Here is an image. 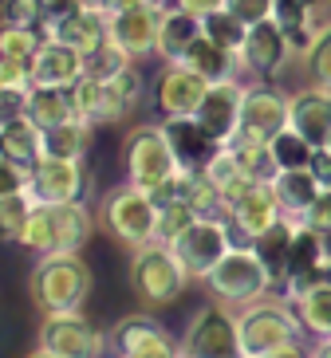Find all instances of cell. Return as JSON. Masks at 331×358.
<instances>
[{
    "label": "cell",
    "mask_w": 331,
    "mask_h": 358,
    "mask_svg": "<svg viewBox=\"0 0 331 358\" xmlns=\"http://www.w3.org/2000/svg\"><path fill=\"white\" fill-rule=\"evenodd\" d=\"M304 71H308V83L331 91V16L316 32V40L308 43V52H304Z\"/></svg>",
    "instance_id": "8d00e7d4"
},
{
    "label": "cell",
    "mask_w": 331,
    "mask_h": 358,
    "mask_svg": "<svg viewBox=\"0 0 331 358\" xmlns=\"http://www.w3.org/2000/svg\"><path fill=\"white\" fill-rule=\"evenodd\" d=\"M300 224H308V229L331 236V189H320V197L308 205V213L300 217Z\"/></svg>",
    "instance_id": "7dc6e473"
},
{
    "label": "cell",
    "mask_w": 331,
    "mask_h": 358,
    "mask_svg": "<svg viewBox=\"0 0 331 358\" xmlns=\"http://www.w3.org/2000/svg\"><path fill=\"white\" fill-rule=\"evenodd\" d=\"M28 295L43 315L83 311L91 295V268L83 252H43L28 275Z\"/></svg>",
    "instance_id": "6da1fadb"
},
{
    "label": "cell",
    "mask_w": 331,
    "mask_h": 358,
    "mask_svg": "<svg viewBox=\"0 0 331 358\" xmlns=\"http://www.w3.org/2000/svg\"><path fill=\"white\" fill-rule=\"evenodd\" d=\"M162 134H166L174 158H178V166H182L185 173H202L225 146V142H217L197 118H162Z\"/></svg>",
    "instance_id": "e0dca14e"
},
{
    "label": "cell",
    "mask_w": 331,
    "mask_h": 358,
    "mask_svg": "<svg viewBox=\"0 0 331 358\" xmlns=\"http://www.w3.org/2000/svg\"><path fill=\"white\" fill-rule=\"evenodd\" d=\"M111 335H115L118 358H178L182 355V338H174L150 311L118 319Z\"/></svg>",
    "instance_id": "7c38bea8"
},
{
    "label": "cell",
    "mask_w": 331,
    "mask_h": 358,
    "mask_svg": "<svg viewBox=\"0 0 331 358\" xmlns=\"http://www.w3.org/2000/svg\"><path fill=\"white\" fill-rule=\"evenodd\" d=\"M158 4H162V8H166V0H158Z\"/></svg>",
    "instance_id": "e7e4bbea"
},
{
    "label": "cell",
    "mask_w": 331,
    "mask_h": 358,
    "mask_svg": "<svg viewBox=\"0 0 331 358\" xmlns=\"http://www.w3.org/2000/svg\"><path fill=\"white\" fill-rule=\"evenodd\" d=\"M237 55H241V67H245L248 75L272 79V75H280L284 67H288V59L296 55V48H292L288 32L268 16V20H260V24H248L245 43H241Z\"/></svg>",
    "instance_id": "30bf717a"
},
{
    "label": "cell",
    "mask_w": 331,
    "mask_h": 358,
    "mask_svg": "<svg viewBox=\"0 0 331 358\" xmlns=\"http://www.w3.org/2000/svg\"><path fill=\"white\" fill-rule=\"evenodd\" d=\"M288 127L300 138H308L316 150L328 146V138H331V91L328 87L308 83L304 91L288 95Z\"/></svg>",
    "instance_id": "d6986e66"
},
{
    "label": "cell",
    "mask_w": 331,
    "mask_h": 358,
    "mask_svg": "<svg viewBox=\"0 0 331 358\" xmlns=\"http://www.w3.org/2000/svg\"><path fill=\"white\" fill-rule=\"evenodd\" d=\"M296 224L300 221H292V217H280V221L268 224L260 236H253V252H257L260 264L272 272L276 287L284 284V272H288V252H292V241H296Z\"/></svg>",
    "instance_id": "f1b7e54d"
},
{
    "label": "cell",
    "mask_w": 331,
    "mask_h": 358,
    "mask_svg": "<svg viewBox=\"0 0 331 358\" xmlns=\"http://www.w3.org/2000/svg\"><path fill=\"white\" fill-rule=\"evenodd\" d=\"M8 24V0H0V28Z\"/></svg>",
    "instance_id": "91938a15"
},
{
    "label": "cell",
    "mask_w": 331,
    "mask_h": 358,
    "mask_svg": "<svg viewBox=\"0 0 331 358\" xmlns=\"http://www.w3.org/2000/svg\"><path fill=\"white\" fill-rule=\"evenodd\" d=\"M311 358H331V335H323V338L311 343Z\"/></svg>",
    "instance_id": "11a10c76"
},
{
    "label": "cell",
    "mask_w": 331,
    "mask_h": 358,
    "mask_svg": "<svg viewBox=\"0 0 331 358\" xmlns=\"http://www.w3.org/2000/svg\"><path fill=\"white\" fill-rule=\"evenodd\" d=\"M28 189V169L8 162L0 154V197H8V193H24Z\"/></svg>",
    "instance_id": "f907efd6"
},
{
    "label": "cell",
    "mask_w": 331,
    "mask_h": 358,
    "mask_svg": "<svg viewBox=\"0 0 331 358\" xmlns=\"http://www.w3.org/2000/svg\"><path fill=\"white\" fill-rule=\"evenodd\" d=\"M182 350L190 358H248L241 347V327L229 303H205L197 315L190 319L182 335Z\"/></svg>",
    "instance_id": "52a82bcc"
},
{
    "label": "cell",
    "mask_w": 331,
    "mask_h": 358,
    "mask_svg": "<svg viewBox=\"0 0 331 358\" xmlns=\"http://www.w3.org/2000/svg\"><path fill=\"white\" fill-rule=\"evenodd\" d=\"M182 8V12H190V16H209V12H217V8H225V0H166V8Z\"/></svg>",
    "instance_id": "f5cc1de1"
},
{
    "label": "cell",
    "mask_w": 331,
    "mask_h": 358,
    "mask_svg": "<svg viewBox=\"0 0 331 358\" xmlns=\"http://www.w3.org/2000/svg\"><path fill=\"white\" fill-rule=\"evenodd\" d=\"M193 221H197V217H193V209L185 205V201L166 205V209H158V229H154V241H158V244H174Z\"/></svg>",
    "instance_id": "7bdbcfd3"
},
{
    "label": "cell",
    "mask_w": 331,
    "mask_h": 358,
    "mask_svg": "<svg viewBox=\"0 0 331 358\" xmlns=\"http://www.w3.org/2000/svg\"><path fill=\"white\" fill-rule=\"evenodd\" d=\"M323 280H328V284H331V260H328V268H323Z\"/></svg>",
    "instance_id": "94428289"
},
{
    "label": "cell",
    "mask_w": 331,
    "mask_h": 358,
    "mask_svg": "<svg viewBox=\"0 0 331 358\" xmlns=\"http://www.w3.org/2000/svg\"><path fill=\"white\" fill-rule=\"evenodd\" d=\"M28 115V91H16V87H0V127L12 122V118Z\"/></svg>",
    "instance_id": "681fc988"
},
{
    "label": "cell",
    "mask_w": 331,
    "mask_h": 358,
    "mask_svg": "<svg viewBox=\"0 0 331 358\" xmlns=\"http://www.w3.org/2000/svg\"><path fill=\"white\" fill-rule=\"evenodd\" d=\"M280 130H288V95L276 91V87H248L245 106H241V127H237L233 138H241V142H272Z\"/></svg>",
    "instance_id": "4fadbf2b"
},
{
    "label": "cell",
    "mask_w": 331,
    "mask_h": 358,
    "mask_svg": "<svg viewBox=\"0 0 331 358\" xmlns=\"http://www.w3.org/2000/svg\"><path fill=\"white\" fill-rule=\"evenodd\" d=\"M52 221H55V252H83L99 229V217L87 209V201L55 205Z\"/></svg>",
    "instance_id": "d4e9b609"
},
{
    "label": "cell",
    "mask_w": 331,
    "mask_h": 358,
    "mask_svg": "<svg viewBox=\"0 0 331 358\" xmlns=\"http://www.w3.org/2000/svg\"><path fill=\"white\" fill-rule=\"evenodd\" d=\"M158 24H162V4L107 12V40L118 43L130 59H142V55L158 52Z\"/></svg>",
    "instance_id": "9a60e30c"
},
{
    "label": "cell",
    "mask_w": 331,
    "mask_h": 358,
    "mask_svg": "<svg viewBox=\"0 0 331 358\" xmlns=\"http://www.w3.org/2000/svg\"><path fill=\"white\" fill-rule=\"evenodd\" d=\"M272 154H276V166L280 169H308L311 154H316V146H311L308 138H300L296 130H280L276 138H272Z\"/></svg>",
    "instance_id": "f35d334b"
},
{
    "label": "cell",
    "mask_w": 331,
    "mask_h": 358,
    "mask_svg": "<svg viewBox=\"0 0 331 358\" xmlns=\"http://www.w3.org/2000/svg\"><path fill=\"white\" fill-rule=\"evenodd\" d=\"M48 36L36 28H20V24H4L0 28V55H16V59H36Z\"/></svg>",
    "instance_id": "60d3db41"
},
{
    "label": "cell",
    "mask_w": 331,
    "mask_h": 358,
    "mask_svg": "<svg viewBox=\"0 0 331 358\" xmlns=\"http://www.w3.org/2000/svg\"><path fill=\"white\" fill-rule=\"evenodd\" d=\"M122 173H127L130 185H139L146 193H154L174 173H182L170 142L162 134V122H142L122 138Z\"/></svg>",
    "instance_id": "277c9868"
},
{
    "label": "cell",
    "mask_w": 331,
    "mask_h": 358,
    "mask_svg": "<svg viewBox=\"0 0 331 358\" xmlns=\"http://www.w3.org/2000/svg\"><path fill=\"white\" fill-rule=\"evenodd\" d=\"M83 75H87V55L79 48H71V43L55 40V36L43 40V48L32 59V79L43 87H71Z\"/></svg>",
    "instance_id": "ffe728a7"
},
{
    "label": "cell",
    "mask_w": 331,
    "mask_h": 358,
    "mask_svg": "<svg viewBox=\"0 0 331 358\" xmlns=\"http://www.w3.org/2000/svg\"><path fill=\"white\" fill-rule=\"evenodd\" d=\"M178 64L193 67V71L202 75V79H209V83H225V79H241V55L233 52V48H221L217 40H209V36H197V40L185 48V55L178 59Z\"/></svg>",
    "instance_id": "7402d4cb"
},
{
    "label": "cell",
    "mask_w": 331,
    "mask_h": 358,
    "mask_svg": "<svg viewBox=\"0 0 331 358\" xmlns=\"http://www.w3.org/2000/svg\"><path fill=\"white\" fill-rule=\"evenodd\" d=\"M272 4L276 0H225V8L233 12L237 20H245V24H260L272 16Z\"/></svg>",
    "instance_id": "c3c4849f"
},
{
    "label": "cell",
    "mask_w": 331,
    "mask_h": 358,
    "mask_svg": "<svg viewBox=\"0 0 331 358\" xmlns=\"http://www.w3.org/2000/svg\"><path fill=\"white\" fill-rule=\"evenodd\" d=\"M67 91H71L75 118H87L91 127H95V122H118V118L130 115V106L111 91L107 79H91V75H83V79L71 83Z\"/></svg>",
    "instance_id": "44dd1931"
},
{
    "label": "cell",
    "mask_w": 331,
    "mask_h": 358,
    "mask_svg": "<svg viewBox=\"0 0 331 358\" xmlns=\"http://www.w3.org/2000/svg\"><path fill=\"white\" fill-rule=\"evenodd\" d=\"M40 347L59 358H103L107 338L95 323H87L83 311H67V315H43Z\"/></svg>",
    "instance_id": "ba28073f"
},
{
    "label": "cell",
    "mask_w": 331,
    "mask_h": 358,
    "mask_svg": "<svg viewBox=\"0 0 331 358\" xmlns=\"http://www.w3.org/2000/svg\"><path fill=\"white\" fill-rule=\"evenodd\" d=\"M237 327H241V347H245L248 358H265L268 350L284 347L292 338H304V327L292 315L288 299H257V303L241 307L237 315Z\"/></svg>",
    "instance_id": "8992f818"
},
{
    "label": "cell",
    "mask_w": 331,
    "mask_h": 358,
    "mask_svg": "<svg viewBox=\"0 0 331 358\" xmlns=\"http://www.w3.org/2000/svg\"><path fill=\"white\" fill-rule=\"evenodd\" d=\"M280 217H288V213L280 209V197H276V189H272V181H257V185L229 209V221H237L248 236H260V232H265L268 224H276Z\"/></svg>",
    "instance_id": "603a6c76"
},
{
    "label": "cell",
    "mask_w": 331,
    "mask_h": 358,
    "mask_svg": "<svg viewBox=\"0 0 331 358\" xmlns=\"http://www.w3.org/2000/svg\"><path fill=\"white\" fill-rule=\"evenodd\" d=\"M20 244L28 248V252H55V221H52V209L48 205H36L32 217H28V224H24V236Z\"/></svg>",
    "instance_id": "ab89813d"
},
{
    "label": "cell",
    "mask_w": 331,
    "mask_h": 358,
    "mask_svg": "<svg viewBox=\"0 0 331 358\" xmlns=\"http://www.w3.org/2000/svg\"><path fill=\"white\" fill-rule=\"evenodd\" d=\"M0 87H16V91H32V59H16V55H0Z\"/></svg>",
    "instance_id": "bcb514c9"
},
{
    "label": "cell",
    "mask_w": 331,
    "mask_h": 358,
    "mask_svg": "<svg viewBox=\"0 0 331 358\" xmlns=\"http://www.w3.org/2000/svg\"><path fill=\"white\" fill-rule=\"evenodd\" d=\"M185 284H190V272L182 268V260L174 256L170 244H142L130 256V292L146 311H158V307H170L182 299Z\"/></svg>",
    "instance_id": "7a4b0ae2"
},
{
    "label": "cell",
    "mask_w": 331,
    "mask_h": 358,
    "mask_svg": "<svg viewBox=\"0 0 331 358\" xmlns=\"http://www.w3.org/2000/svg\"><path fill=\"white\" fill-rule=\"evenodd\" d=\"M308 169H311V178L320 181V189H331V150L328 146H320L316 154H311Z\"/></svg>",
    "instance_id": "816d5d0a"
},
{
    "label": "cell",
    "mask_w": 331,
    "mask_h": 358,
    "mask_svg": "<svg viewBox=\"0 0 331 358\" xmlns=\"http://www.w3.org/2000/svg\"><path fill=\"white\" fill-rule=\"evenodd\" d=\"M170 248H174V256L182 260V268L190 272V280H202L205 284L209 272L225 260V252H229L233 244H229L225 221H193Z\"/></svg>",
    "instance_id": "9c48e42d"
},
{
    "label": "cell",
    "mask_w": 331,
    "mask_h": 358,
    "mask_svg": "<svg viewBox=\"0 0 331 358\" xmlns=\"http://www.w3.org/2000/svg\"><path fill=\"white\" fill-rule=\"evenodd\" d=\"M28 118H32L40 130H52V127H64L75 118V106H71V91L67 87H43L36 83L28 91Z\"/></svg>",
    "instance_id": "4dcf8cb0"
},
{
    "label": "cell",
    "mask_w": 331,
    "mask_h": 358,
    "mask_svg": "<svg viewBox=\"0 0 331 358\" xmlns=\"http://www.w3.org/2000/svg\"><path fill=\"white\" fill-rule=\"evenodd\" d=\"M185 205L193 209L197 221H229V205H225L221 189H217L205 173H193L190 193H185Z\"/></svg>",
    "instance_id": "e575fe53"
},
{
    "label": "cell",
    "mask_w": 331,
    "mask_h": 358,
    "mask_svg": "<svg viewBox=\"0 0 331 358\" xmlns=\"http://www.w3.org/2000/svg\"><path fill=\"white\" fill-rule=\"evenodd\" d=\"M107 83H111V91H115V95L130 106V110H139L142 95H146V79L139 75V67H134V64L122 67V71H118L115 79H107Z\"/></svg>",
    "instance_id": "f6af8a7d"
},
{
    "label": "cell",
    "mask_w": 331,
    "mask_h": 358,
    "mask_svg": "<svg viewBox=\"0 0 331 358\" xmlns=\"http://www.w3.org/2000/svg\"><path fill=\"white\" fill-rule=\"evenodd\" d=\"M225 146L237 154L248 181H276L280 166H276V154H272V142H241V138H233Z\"/></svg>",
    "instance_id": "836d02e7"
},
{
    "label": "cell",
    "mask_w": 331,
    "mask_h": 358,
    "mask_svg": "<svg viewBox=\"0 0 331 358\" xmlns=\"http://www.w3.org/2000/svg\"><path fill=\"white\" fill-rule=\"evenodd\" d=\"M202 36V16H190V12L182 8H162V24H158V52L166 64H178L185 55V48H190L193 40Z\"/></svg>",
    "instance_id": "83f0119b"
},
{
    "label": "cell",
    "mask_w": 331,
    "mask_h": 358,
    "mask_svg": "<svg viewBox=\"0 0 331 358\" xmlns=\"http://www.w3.org/2000/svg\"><path fill=\"white\" fill-rule=\"evenodd\" d=\"M205 287L213 292V299H221L229 307H248L257 299H268L276 280H272V272L260 264V256L253 248H229L225 260L209 272Z\"/></svg>",
    "instance_id": "5b68a950"
},
{
    "label": "cell",
    "mask_w": 331,
    "mask_h": 358,
    "mask_svg": "<svg viewBox=\"0 0 331 358\" xmlns=\"http://www.w3.org/2000/svg\"><path fill=\"white\" fill-rule=\"evenodd\" d=\"M139 4H158V0H111L107 12H122V8H139Z\"/></svg>",
    "instance_id": "9f6ffc18"
},
{
    "label": "cell",
    "mask_w": 331,
    "mask_h": 358,
    "mask_svg": "<svg viewBox=\"0 0 331 358\" xmlns=\"http://www.w3.org/2000/svg\"><path fill=\"white\" fill-rule=\"evenodd\" d=\"M265 358H311V347L304 343V338H292V343H284V347L268 350Z\"/></svg>",
    "instance_id": "db71d44e"
},
{
    "label": "cell",
    "mask_w": 331,
    "mask_h": 358,
    "mask_svg": "<svg viewBox=\"0 0 331 358\" xmlns=\"http://www.w3.org/2000/svg\"><path fill=\"white\" fill-rule=\"evenodd\" d=\"M99 224L115 236L118 244H127L130 252L142 244H154V229H158V205L146 189L139 185H118L103 197L99 205Z\"/></svg>",
    "instance_id": "3957f363"
},
{
    "label": "cell",
    "mask_w": 331,
    "mask_h": 358,
    "mask_svg": "<svg viewBox=\"0 0 331 358\" xmlns=\"http://www.w3.org/2000/svg\"><path fill=\"white\" fill-rule=\"evenodd\" d=\"M245 32H248V24H245V20H237L229 8H217V12H209V16H202V36L217 40L221 48H233V52H241Z\"/></svg>",
    "instance_id": "74e56055"
},
{
    "label": "cell",
    "mask_w": 331,
    "mask_h": 358,
    "mask_svg": "<svg viewBox=\"0 0 331 358\" xmlns=\"http://www.w3.org/2000/svg\"><path fill=\"white\" fill-rule=\"evenodd\" d=\"M91 122L87 118H71L64 127L43 130V158H64V162H83L91 150Z\"/></svg>",
    "instance_id": "d6a6232c"
},
{
    "label": "cell",
    "mask_w": 331,
    "mask_h": 358,
    "mask_svg": "<svg viewBox=\"0 0 331 358\" xmlns=\"http://www.w3.org/2000/svg\"><path fill=\"white\" fill-rule=\"evenodd\" d=\"M8 24L36 28V32L48 36V4L43 0H8Z\"/></svg>",
    "instance_id": "ee69618b"
},
{
    "label": "cell",
    "mask_w": 331,
    "mask_h": 358,
    "mask_svg": "<svg viewBox=\"0 0 331 358\" xmlns=\"http://www.w3.org/2000/svg\"><path fill=\"white\" fill-rule=\"evenodd\" d=\"M87 173L83 162H64V158H40L28 169V197L36 205H67V201H83Z\"/></svg>",
    "instance_id": "8fae6325"
},
{
    "label": "cell",
    "mask_w": 331,
    "mask_h": 358,
    "mask_svg": "<svg viewBox=\"0 0 331 358\" xmlns=\"http://www.w3.org/2000/svg\"><path fill=\"white\" fill-rule=\"evenodd\" d=\"M130 64H134V59L111 40H103L95 52H87V75H91V79H115V75Z\"/></svg>",
    "instance_id": "b9f144b4"
},
{
    "label": "cell",
    "mask_w": 331,
    "mask_h": 358,
    "mask_svg": "<svg viewBox=\"0 0 331 358\" xmlns=\"http://www.w3.org/2000/svg\"><path fill=\"white\" fill-rule=\"evenodd\" d=\"M79 4H83V8H99V12H107L111 0H79Z\"/></svg>",
    "instance_id": "6f0895ef"
},
{
    "label": "cell",
    "mask_w": 331,
    "mask_h": 358,
    "mask_svg": "<svg viewBox=\"0 0 331 358\" xmlns=\"http://www.w3.org/2000/svg\"><path fill=\"white\" fill-rule=\"evenodd\" d=\"M0 154L8 162H16V166L32 169L36 162L43 158V130L36 127L28 115L4 122V127H0Z\"/></svg>",
    "instance_id": "f546056e"
},
{
    "label": "cell",
    "mask_w": 331,
    "mask_h": 358,
    "mask_svg": "<svg viewBox=\"0 0 331 358\" xmlns=\"http://www.w3.org/2000/svg\"><path fill=\"white\" fill-rule=\"evenodd\" d=\"M48 36H55V40H64L71 43V48H79V52H95L99 43L107 40V12H99V8H79L67 12L64 20H55L52 28H48Z\"/></svg>",
    "instance_id": "484cf974"
},
{
    "label": "cell",
    "mask_w": 331,
    "mask_h": 358,
    "mask_svg": "<svg viewBox=\"0 0 331 358\" xmlns=\"http://www.w3.org/2000/svg\"><path fill=\"white\" fill-rule=\"evenodd\" d=\"M28 358H59V355H52V350H43V347H36V350H32V355H28Z\"/></svg>",
    "instance_id": "680465c9"
},
{
    "label": "cell",
    "mask_w": 331,
    "mask_h": 358,
    "mask_svg": "<svg viewBox=\"0 0 331 358\" xmlns=\"http://www.w3.org/2000/svg\"><path fill=\"white\" fill-rule=\"evenodd\" d=\"M178 358H190V355H185V350H182V355H178Z\"/></svg>",
    "instance_id": "be15d7a7"
},
{
    "label": "cell",
    "mask_w": 331,
    "mask_h": 358,
    "mask_svg": "<svg viewBox=\"0 0 331 358\" xmlns=\"http://www.w3.org/2000/svg\"><path fill=\"white\" fill-rule=\"evenodd\" d=\"M272 189L280 197V209L288 213L292 221H300L308 205L320 197V181L311 178V169H280L276 181H272Z\"/></svg>",
    "instance_id": "1f68e13d"
},
{
    "label": "cell",
    "mask_w": 331,
    "mask_h": 358,
    "mask_svg": "<svg viewBox=\"0 0 331 358\" xmlns=\"http://www.w3.org/2000/svg\"><path fill=\"white\" fill-rule=\"evenodd\" d=\"M323 8H328V4H316V0H276V4H272V20L288 32L296 55L308 52V43L316 40V32L328 24V20H320Z\"/></svg>",
    "instance_id": "cb8c5ba5"
},
{
    "label": "cell",
    "mask_w": 331,
    "mask_h": 358,
    "mask_svg": "<svg viewBox=\"0 0 331 358\" xmlns=\"http://www.w3.org/2000/svg\"><path fill=\"white\" fill-rule=\"evenodd\" d=\"M205 91H209V79H202L193 67L166 64L158 83H154V106H158L162 118H193Z\"/></svg>",
    "instance_id": "5bb4252c"
},
{
    "label": "cell",
    "mask_w": 331,
    "mask_h": 358,
    "mask_svg": "<svg viewBox=\"0 0 331 358\" xmlns=\"http://www.w3.org/2000/svg\"><path fill=\"white\" fill-rule=\"evenodd\" d=\"M316 4H331V0H316Z\"/></svg>",
    "instance_id": "6125c7cd"
},
{
    "label": "cell",
    "mask_w": 331,
    "mask_h": 358,
    "mask_svg": "<svg viewBox=\"0 0 331 358\" xmlns=\"http://www.w3.org/2000/svg\"><path fill=\"white\" fill-rule=\"evenodd\" d=\"M245 91L248 87L241 79H225V83H209L202 106H197V122H202L217 142H229L241 127V106H245Z\"/></svg>",
    "instance_id": "ac0fdd59"
},
{
    "label": "cell",
    "mask_w": 331,
    "mask_h": 358,
    "mask_svg": "<svg viewBox=\"0 0 331 358\" xmlns=\"http://www.w3.org/2000/svg\"><path fill=\"white\" fill-rule=\"evenodd\" d=\"M32 209H36V201L28 197V189L0 197V241H4V244H20L24 224H28Z\"/></svg>",
    "instance_id": "d590c367"
},
{
    "label": "cell",
    "mask_w": 331,
    "mask_h": 358,
    "mask_svg": "<svg viewBox=\"0 0 331 358\" xmlns=\"http://www.w3.org/2000/svg\"><path fill=\"white\" fill-rule=\"evenodd\" d=\"M328 260H331V236L308 229V224H296V241H292V252H288V272H284V284H280L284 295L323 280Z\"/></svg>",
    "instance_id": "2e32d148"
},
{
    "label": "cell",
    "mask_w": 331,
    "mask_h": 358,
    "mask_svg": "<svg viewBox=\"0 0 331 358\" xmlns=\"http://www.w3.org/2000/svg\"><path fill=\"white\" fill-rule=\"evenodd\" d=\"M288 307H292V315L300 319V327H304L308 335H316V338L331 335V284L328 280H316V284L292 292Z\"/></svg>",
    "instance_id": "4316f807"
},
{
    "label": "cell",
    "mask_w": 331,
    "mask_h": 358,
    "mask_svg": "<svg viewBox=\"0 0 331 358\" xmlns=\"http://www.w3.org/2000/svg\"><path fill=\"white\" fill-rule=\"evenodd\" d=\"M328 150H331V138H328Z\"/></svg>",
    "instance_id": "03108f58"
}]
</instances>
